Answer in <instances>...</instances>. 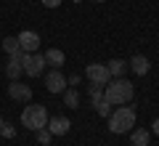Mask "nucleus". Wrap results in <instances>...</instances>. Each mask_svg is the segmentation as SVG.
I'll return each instance as SVG.
<instances>
[{
	"label": "nucleus",
	"mask_w": 159,
	"mask_h": 146,
	"mask_svg": "<svg viewBox=\"0 0 159 146\" xmlns=\"http://www.w3.org/2000/svg\"><path fill=\"white\" fill-rule=\"evenodd\" d=\"M133 96H135V88H133L130 80L125 77H114L109 85H103V98L114 106H122V104H130Z\"/></svg>",
	"instance_id": "f257e3e1"
},
{
	"label": "nucleus",
	"mask_w": 159,
	"mask_h": 146,
	"mask_svg": "<svg viewBox=\"0 0 159 146\" xmlns=\"http://www.w3.org/2000/svg\"><path fill=\"white\" fill-rule=\"evenodd\" d=\"M135 120H138V114H135V109L133 106H117L111 114H109V130H111L114 135H122V133H130L133 128H135Z\"/></svg>",
	"instance_id": "f03ea898"
},
{
	"label": "nucleus",
	"mask_w": 159,
	"mask_h": 146,
	"mask_svg": "<svg viewBox=\"0 0 159 146\" xmlns=\"http://www.w3.org/2000/svg\"><path fill=\"white\" fill-rule=\"evenodd\" d=\"M21 125L27 130H40L48 125V109L40 106V104H29L27 109L21 112Z\"/></svg>",
	"instance_id": "7ed1b4c3"
},
{
	"label": "nucleus",
	"mask_w": 159,
	"mask_h": 146,
	"mask_svg": "<svg viewBox=\"0 0 159 146\" xmlns=\"http://www.w3.org/2000/svg\"><path fill=\"white\" fill-rule=\"evenodd\" d=\"M21 67L27 72V77H40V74L45 72V56L43 53H24Z\"/></svg>",
	"instance_id": "20e7f679"
},
{
	"label": "nucleus",
	"mask_w": 159,
	"mask_h": 146,
	"mask_svg": "<svg viewBox=\"0 0 159 146\" xmlns=\"http://www.w3.org/2000/svg\"><path fill=\"white\" fill-rule=\"evenodd\" d=\"M85 74L93 85H109L111 82V72H109L106 64H88L85 67Z\"/></svg>",
	"instance_id": "39448f33"
},
{
	"label": "nucleus",
	"mask_w": 159,
	"mask_h": 146,
	"mask_svg": "<svg viewBox=\"0 0 159 146\" xmlns=\"http://www.w3.org/2000/svg\"><path fill=\"white\" fill-rule=\"evenodd\" d=\"M19 45H21L24 53H37V48H40V35L32 32V29H24V32L19 35Z\"/></svg>",
	"instance_id": "423d86ee"
},
{
	"label": "nucleus",
	"mask_w": 159,
	"mask_h": 146,
	"mask_svg": "<svg viewBox=\"0 0 159 146\" xmlns=\"http://www.w3.org/2000/svg\"><path fill=\"white\" fill-rule=\"evenodd\" d=\"M45 88H48V93H64V90H66V77L61 74V69H53V72H48V77H45Z\"/></svg>",
	"instance_id": "0eeeda50"
},
{
	"label": "nucleus",
	"mask_w": 159,
	"mask_h": 146,
	"mask_svg": "<svg viewBox=\"0 0 159 146\" xmlns=\"http://www.w3.org/2000/svg\"><path fill=\"white\" fill-rule=\"evenodd\" d=\"M8 96H11L13 101H29L32 98V88L24 82H19V80H11V85H8Z\"/></svg>",
	"instance_id": "6e6552de"
},
{
	"label": "nucleus",
	"mask_w": 159,
	"mask_h": 146,
	"mask_svg": "<svg viewBox=\"0 0 159 146\" xmlns=\"http://www.w3.org/2000/svg\"><path fill=\"white\" fill-rule=\"evenodd\" d=\"M127 69H133V74H138V77H143V74H148V69H151V64H148L146 56H141V53H135V56L127 61Z\"/></svg>",
	"instance_id": "1a4fd4ad"
},
{
	"label": "nucleus",
	"mask_w": 159,
	"mask_h": 146,
	"mask_svg": "<svg viewBox=\"0 0 159 146\" xmlns=\"http://www.w3.org/2000/svg\"><path fill=\"white\" fill-rule=\"evenodd\" d=\"M48 130H51V135H66L72 130V122H69V117H53L48 120Z\"/></svg>",
	"instance_id": "9d476101"
},
{
	"label": "nucleus",
	"mask_w": 159,
	"mask_h": 146,
	"mask_svg": "<svg viewBox=\"0 0 159 146\" xmlns=\"http://www.w3.org/2000/svg\"><path fill=\"white\" fill-rule=\"evenodd\" d=\"M21 61H24V51L16 53V56H11V61L6 64V74H8V80H19V77H21V72H24Z\"/></svg>",
	"instance_id": "9b49d317"
},
{
	"label": "nucleus",
	"mask_w": 159,
	"mask_h": 146,
	"mask_svg": "<svg viewBox=\"0 0 159 146\" xmlns=\"http://www.w3.org/2000/svg\"><path fill=\"white\" fill-rule=\"evenodd\" d=\"M43 56H45V64H51L53 69H61L64 61H66V59H64V51H58V48H48Z\"/></svg>",
	"instance_id": "f8f14e48"
},
{
	"label": "nucleus",
	"mask_w": 159,
	"mask_h": 146,
	"mask_svg": "<svg viewBox=\"0 0 159 146\" xmlns=\"http://www.w3.org/2000/svg\"><path fill=\"white\" fill-rule=\"evenodd\" d=\"M148 141H151V130H146V128L130 130V144L133 146H148Z\"/></svg>",
	"instance_id": "ddd939ff"
},
{
	"label": "nucleus",
	"mask_w": 159,
	"mask_h": 146,
	"mask_svg": "<svg viewBox=\"0 0 159 146\" xmlns=\"http://www.w3.org/2000/svg\"><path fill=\"white\" fill-rule=\"evenodd\" d=\"M106 67L111 72V77H125V72H127V61H122V59H111Z\"/></svg>",
	"instance_id": "4468645a"
},
{
	"label": "nucleus",
	"mask_w": 159,
	"mask_h": 146,
	"mask_svg": "<svg viewBox=\"0 0 159 146\" xmlns=\"http://www.w3.org/2000/svg\"><path fill=\"white\" fill-rule=\"evenodd\" d=\"M3 51H6L8 56H16V53H21V45H19V37H6V40H3Z\"/></svg>",
	"instance_id": "2eb2a0df"
},
{
	"label": "nucleus",
	"mask_w": 159,
	"mask_h": 146,
	"mask_svg": "<svg viewBox=\"0 0 159 146\" xmlns=\"http://www.w3.org/2000/svg\"><path fill=\"white\" fill-rule=\"evenodd\" d=\"M64 104H66L69 109H77V106H80V96H77V90H74V88H66V90H64Z\"/></svg>",
	"instance_id": "dca6fc26"
},
{
	"label": "nucleus",
	"mask_w": 159,
	"mask_h": 146,
	"mask_svg": "<svg viewBox=\"0 0 159 146\" xmlns=\"http://www.w3.org/2000/svg\"><path fill=\"white\" fill-rule=\"evenodd\" d=\"M88 98H90V101L93 104H96V101H101V98H103V85H88Z\"/></svg>",
	"instance_id": "f3484780"
},
{
	"label": "nucleus",
	"mask_w": 159,
	"mask_h": 146,
	"mask_svg": "<svg viewBox=\"0 0 159 146\" xmlns=\"http://www.w3.org/2000/svg\"><path fill=\"white\" fill-rule=\"evenodd\" d=\"M93 106H96V112L101 114V117H109V114H111V104H109L106 98H101V101H96Z\"/></svg>",
	"instance_id": "a211bd4d"
},
{
	"label": "nucleus",
	"mask_w": 159,
	"mask_h": 146,
	"mask_svg": "<svg viewBox=\"0 0 159 146\" xmlns=\"http://www.w3.org/2000/svg\"><path fill=\"white\" fill-rule=\"evenodd\" d=\"M34 133H37V144L40 146H48V144H51V138H53L48 128H40V130H34Z\"/></svg>",
	"instance_id": "6ab92c4d"
},
{
	"label": "nucleus",
	"mask_w": 159,
	"mask_h": 146,
	"mask_svg": "<svg viewBox=\"0 0 159 146\" xmlns=\"http://www.w3.org/2000/svg\"><path fill=\"white\" fill-rule=\"evenodd\" d=\"M0 135H3V138H13V135H16V128L8 125V122H3L0 125Z\"/></svg>",
	"instance_id": "aec40b11"
},
{
	"label": "nucleus",
	"mask_w": 159,
	"mask_h": 146,
	"mask_svg": "<svg viewBox=\"0 0 159 146\" xmlns=\"http://www.w3.org/2000/svg\"><path fill=\"white\" fill-rule=\"evenodd\" d=\"M40 3H43L45 8H58L61 6V0H40Z\"/></svg>",
	"instance_id": "412c9836"
},
{
	"label": "nucleus",
	"mask_w": 159,
	"mask_h": 146,
	"mask_svg": "<svg viewBox=\"0 0 159 146\" xmlns=\"http://www.w3.org/2000/svg\"><path fill=\"white\" fill-rule=\"evenodd\" d=\"M66 85H69V88H74V85H80V74H72V77L66 80Z\"/></svg>",
	"instance_id": "4be33fe9"
},
{
	"label": "nucleus",
	"mask_w": 159,
	"mask_h": 146,
	"mask_svg": "<svg viewBox=\"0 0 159 146\" xmlns=\"http://www.w3.org/2000/svg\"><path fill=\"white\" fill-rule=\"evenodd\" d=\"M151 128H154V135H159V120H154V125H151Z\"/></svg>",
	"instance_id": "5701e85b"
},
{
	"label": "nucleus",
	"mask_w": 159,
	"mask_h": 146,
	"mask_svg": "<svg viewBox=\"0 0 159 146\" xmlns=\"http://www.w3.org/2000/svg\"><path fill=\"white\" fill-rule=\"evenodd\" d=\"M93 3H106V0H93Z\"/></svg>",
	"instance_id": "b1692460"
},
{
	"label": "nucleus",
	"mask_w": 159,
	"mask_h": 146,
	"mask_svg": "<svg viewBox=\"0 0 159 146\" xmlns=\"http://www.w3.org/2000/svg\"><path fill=\"white\" fill-rule=\"evenodd\" d=\"M0 125H3V117H0Z\"/></svg>",
	"instance_id": "393cba45"
}]
</instances>
